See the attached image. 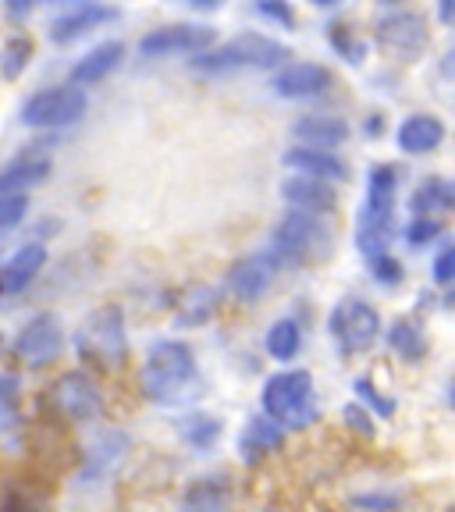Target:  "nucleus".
<instances>
[{"mask_svg":"<svg viewBox=\"0 0 455 512\" xmlns=\"http://www.w3.org/2000/svg\"><path fill=\"white\" fill-rule=\"evenodd\" d=\"M139 388L157 406H182L196 399L200 392V363L192 345L175 342V338H160L150 345L139 367Z\"/></svg>","mask_w":455,"mask_h":512,"instance_id":"obj_1","label":"nucleus"},{"mask_svg":"<svg viewBox=\"0 0 455 512\" xmlns=\"http://www.w3.org/2000/svg\"><path fill=\"white\" fill-rule=\"evenodd\" d=\"M402 168L399 164H374L367 175V200L356 214V246L360 253H388L395 239V196H399Z\"/></svg>","mask_w":455,"mask_h":512,"instance_id":"obj_2","label":"nucleus"},{"mask_svg":"<svg viewBox=\"0 0 455 512\" xmlns=\"http://www.w3.org/2000/svg\"><path fill=\"white\" fill-rule=\"evenodd\" d=\"M264 416L274 420L281 431H306L317 420V388H313V374L303 367L296 370H278L267 377L264 392Z\"/></svg>","mask_w":455,"mask_h":512,"instance_id":"obj_3","label":"nucleus"},{"mask_svg":"<svg viewBox=\"0 0 455 512\" xmlns=\"http://www.w3.org/2000/svg\"><path fill=\"white\" fill-rule=\"evenodd\" d=\"M288 57V47L264 32H242L235 40L210 47L203 54H196L189 61V68L196 75H232L242 68H281Z\"/></svg>","mask_w":455,"mask_h":512,"instance_id":"obj_4","label":"nucleus"},{"mask_svg":"<svg viewBox=\"0 0 455 512\" xmlns=\"http://www.w3.org/2000/svg\"><path fill=\"white\" fill-rule=\"evenodd\" d=\"M267 246L281 256L285 267L313 264V260H328L335 253V235L317 214H303V210H288L274 228Z\"/></svg>","mask_w":455,"mask_h":512,"instance_id":"obj_5","label":"nucleus"},{"mask_svg":"<svg viewBox=\"0 0 455 512\" xmlns=\"http://www.w3.org/2000/svg\"><path fill=\"white\" fill-rule=\"evenodd\" d=\"M374 43L392 61H416L431 47V25L416 8H388L374 22Z\"/></svg>","mask_w":455,"mask_h":512,"instance_id":"obj_6","label":"nucleus"},{"mask_svg":"<svg viewBox=\"0 0 455 512\" xmlns=\"http://www.w3.org/2000/svg\"><path fill=\"white\" fill-rule=\"evenodd\" d=\"M75 349L86 356L96 367H118L128 352V331H125V317H121L118 306H104V310L89 313V320L75 335Z\"/></svg>","mask_w":455,"mask_h":512,"instance_id":"obj_7","label":"nucleus"},{"mask_svg":"<svg viewBox=\"0 0 455 512\" xmlns=\"http://www.w3.org/2000/svg\"><path fill=\"white\" fill-rule=\"evenodd\" d=\"M328 331L342 356H356V352H367L370 345L381 338V313H377V306H370L367 299L345 296L342 303H335V310H331Z\"/></svg>","mask_w":455,"mask_h":512,"instance_id":"obj_8","label":"nucleus"},{"mask_svg":"<svg viewBox=\"0 0 455 512\" xmlns=\"http://www.w3.org/2000/svg\"><path fill=\"white\" fill-rule=\"evenodd\" d=\"M89 96L79 86H50L32 93L22 104V121L29 128H68L86 114Z\"/></svg>","mask_w":455,"mask_h":512,"instance_id":"obj_9","label":"nucleus"},{"mask_svg":"<svg viewBox=\"0 0 455 512\" xmlns=\"http://www.w3.org/2000/svg\"><path fill=\"white\" fill-rule=\"evenodd\" d=\"M47 399L57 413H64L68 420H75V424H93V420L104 416V392H100V384H96L86 370H68V374H61L50 384Z\"/></svg>","mask_w":455,"mask_h":512,"instance_id":"obj_10","label":"nucleus"},{"mask_svg":"<svg viewBox=\"0 0 455 512\" xmlns=\"http://www.w3.org/2000/svg\"><path fill=\"white\" fill-rule=\"evenodd\" d=\"M278 271H285V264H281V256L267 246V249H260V253L239 256V260L228 267V278L224 281H228V292H232L239 303H260V299L271 292V281Z\"/></svg>","mask_w":455,"mask_h":512,"instance_id":"obj_11","label":"nucleus"},{"mask_svg":"<svg viewBox=\"0 0 455 512\" xmlns=\"http://www.w3.org/2000/svg\"><path fill=\"white\" fill-rule=\"evenodd\" d=\"M64 352V328L54 313H36L25 320L22 331L15 335V356L32 370H43Z\"/></svg>","mask_w":455,"mask_h":512,"instance_id":"obj_12","label":"nucleus"},{"mask_svg":"<svg viewBox=\"0 0 455 512\" xmlns=\"http://www.w3.org/2000/svg\"><path fill=\"white\" fill-rule=\"evenodd\" d=\"M217 40V32L210 25H192V22H175L150 29L139 40V54L143 57H175V54H203Z\"/></svg>","mask_w":455,"mask_h":512,"instance_id":"obj_13","label":"nucleus"},{"mask_svg":"<svg viewBox=\"0 0 455 512\" xmlns=\"http://www.w3.org/2000/svg\"><path fill=\"white\" fill-rule=\"evenodd\" d=\"M331 86H335V75L324 64H313V61L281 64L271 79V89L281 100H313V96L328 93Z\"/></svg>","mask_w":455,"mask_h":512,"instance_id":"obj_14","label":"nucleus"},{"mask_svg":"<svg viewBox=\"0 0 455 512\" xmlns=\"http://www.w3.org/2000/svg\"><path fill=\"white\" fill-rule=\"evenodd\" d=\"M118 15H121L118 8H111V4H96V0L75 4V8H68L64 15H57V22L50 25V40H54L57 47H64V43H75V40H82L86 32L114 22Z\"/></svg>","mask_w":455,"mask_h":512,"instance_id":"obj_15","label":"nucleus"},{"mask_svg":"<svg viewBox=\"0 0 455 512\" xmlns=\"http://www.w3.org/2000/svg\"><path fill=\"white\" fill-rule=\"evenodd\" d=\"M47 267V246L43 242H25L15 253L0 264V296H18L32 281L40 278V271Z\"/></svg>","mask_w":455,"mask_h":512,"instance_id":"obj_16","label":"nucleus"},{"mask_svg":"<svg viewBox=\"0 0 455 512\" xmlns=\"http://www.w3.org/2000/svg\"><path fill=\"white\" fill-rule=\"evenodd\" d=\"M281 164L288 171H296V175L306 178H320V182H345L349 178V168H345V160L335 157L328 150H310V146H292V150L281 153Z\"/></svg>","mask_w":455,"mask_h":512,"instance_id":"obj_17","label":"nucleus"},{"mask_svg":"<svg viewBox=\"0 0 455 512\" xmlns=\"http://www.w3.org/2000/svg\"><path fill=\"white\" fill-rule=\"evenodd\" d=\"M125 61V43L121 40H107L100 47H93L86 57L72 64V72H68V86H96V82H104L107 75H114Z\"/></svg>","mask_w":455,"mask_h":512,"instance_id":"obj_18","label":"nucleus"},{"mask_svg":"<svg viewBox=\"0 0 455 512\" xmlns=\"http://www.w3.org/2000/svg\"><path fill=\"white\" fill-rule=\"evenodd\" d=\"M349 121L338 118V114H303L292 125V136L299 139V146H310V150H335L349 139Z\"/></svg>","mask_w":455,"mask_h":512,"instance_id":"obj_19","label":"nucleus"},{"mask_svg":"<svg viewBox=\"0 0 455 512\" xmlns=\"http://www.w3.org/2000/svg\"><path fill=\"white\" fill-rule=\"evenodd\" d=\"M281 200L292 210L320 217L335 207V185L320 182V178H306V175H288L285 182H281Z\"/></svg>","mask_w":455,"mask_h":512,"instance_id":"obj_20","label":"nucleus"},{"mask_svg":"<svg viewBox=\"0 0 455 512\" xmlns=\"http://www.w3.org/2000/svg\"><path fill=\"white\" fill-rule=\"evenodd\" d=\"M178 512H232V480L224 473H207L185 488Z\"/></svg>","mask_w":455,"mask_h":512,"instance_id":"obj_21","label":"nucleus"},{"mask_svg":"<svg viewBox=\"0 0 455 512\" xmlns=\"http://www.w3.org/2000/svg\"><path fill=\"white\" fill-rule=\"evenodd\" d=\"M395 143H399V150L409 153V157L434 153L445 143V121L434 118V114H409L399 125V132H395Z\"/></svg>","mask_w":455,"mask_h":512,"instance_id":"obj_22","label":"nucleus"},{"mask_svg":"<svg viewBox=\"0 0 455 512\" xmlns=\"http://www.w3.org/2000/svg\"><path fill=\"white\" fill-rule=\"evenodd\" d=\"M50 178V157L43 153H22L0 168V196H25L29 189Z\"/></svg>","mask_w":455,"mask_h":512,"instance_id":"obj_23","label":"nucleus"},{"mask_svg":"<svg viewBox=\"0 0 455 512\" xmlns=\"http://www.w3.org/2000/svg\"><path fill=\"white\" fill-rule=\"evenodd\" d=\"M281 445H285V431L267 416H253L239 434V456L246 463H260L267 452H278Z\"/></svg>","mask_w":455,"mask_h":512,"instance_id":"obj_24","label":"nucleus"},{"mask_svg":"<svg viewBox=\"0 0 455 512\" xmlns=\"http://www.w3.org/2000/svg\"><path fill=\"white\" fill-rule=\"evenodd\" d=\"M125 452H128V434H121V431L96 434L93 445H89V452H86V473H82V477H89V480L107 477V473L121 463Z\"/></svg>","mask_w":455,"mask_h":512,"instance_id":"obj_25","label":"nucleus"},{"mask_svg":"<svg viewBox=\"0 0 455 512\" xmlns=\"http://www.w3.org/2000/svg\"><path fill=\"white\" fill-rule=\"evenodd\" d=\"M452 203H455V185L441 175L424 178V182L413 189V196H409V210H413L416 217L445 214V210H452Z\"/></svg>","mask_w":455,"mask_h":512,"instance_id":"obj_26","label":"nucleus"},{"mask_svg":"<svg viewBox=\"0 0 455 512\" xmlns=\"http://www.w3.org/2000/svg\"><path fill=\"white\" fill-rule=\"evenodd\" d=\"M384 338H388V349L406 363H420L427 356V331L413 317H399Z\"/></svg>","mask_w":455,"mask_h":512,"instance_id":"obj_27","label":"nucleus"},{"mask_svg":"<svg viewBox=\"0 0 455 512\" xmlns=\"http://www.w3.org/2000/svg\"><path fill=\"white\" fill-rule=\"evenodd\" d=\"M264 345H267V356L278 363H292L303 349V328H299L296 317H281L274 320L271 328L264 335Z\"/></svg>","mask_w":455,"mask_h":512,"instance_id":"obj_28","label":"nucleus"},{"mask_svg":"<svg viewBox=\"0 0 455 512\" xmlns=\"http://www.w3.org/2000/svg\"><path fill=\"white\" fill-rule=\"evenodd\" d=\"M178 434H182L192 448H210L221 438V420H217L214 413H189L182 424H178Z\"/></svg>","mask_w":455,"mask_h":512,"instance_id":"obj_29","label":"nucleus"},{"mask_svg":"<svg viewBox=\"0 0 455 512\" xmlns=\"http://www.w3.org/2000/svg\"><path fill=\"white\" fill-rule=\"evenodd\" d=\"M29 61H32L29 36H11V40L0 47V75H4V79H18V75L29 68Z\"/></svg>","mask_w":455,"mask_h":512,"instance_id":"obj_30","label":"nucleus"},{"mask_svg":"<svg viewBox=\"0 0 455 512\" xmlns=\"http://www.w3.org/2000/svg\"><path fill=\"white\" fill-rule=\"evenodd\" d=\"M217 310V292H210V288H192L189 292V303L182 306V324H203V320H210Z\"/></svg>","mask_w":455,"mask_h":512,"instance_id":"obj_31","label":"nucleus"},{"mask_svg":"<svg viewBox=\"0 0 455 512\" xmlns=\"http://www.w3.org/2000/svg\"><path fill=\"white\" fill-rule=\"evenodd\" d=\"M352 388H356V399H360V406L367 409V413L374 409V413L384 416V420H388V416H395V399H388V395H384L381 388L370 381V377H360Z\"/></svg>","mask_w":455,"mask_h":512,"instance_id":"obj_32","label":"nucleus"},{"mask_svg":"<svg viewBox=\"0 0 455 512\" xmlns=\"http://www.w3.org/2000/svg\"><path fill=\"white\" fill-rule=\"evenodd\" d=\"M402 235H406V242L413 249H424V246H431V242H438L441 235H445V228H441L438 217H413V221L402 228Z\"/></svg>","mask_w":455,"mask_h":512,"instance_id":"obj_33","label":"nucleus"},{"mask_svg":"<svg viewBox=\"0 0 455 512\" xmlns=\"http://www.w3.org/2000/svg\"><path fill=\"white\" fill-rule=\"evenodd\" d=\"M349 505L356 512H399L402 509V495H399V491H367V495L352 498Z\"/></svg>","mask_w":455,"mask_h":512,"instance_id":"obj_34","label":"nucleus"},{"mask_svg":"<svg viewBox=\"0 0 455 512\" xmlns=\"http://www.w3.org/2000/svg\"><path fill=\"white\" fill-rule=\"evenodd\" d=\"M367 267H370V274H374L377 285H399L402 274H406V271H402V264H399V256H392V249H388V253L370 256Z\"/></svg>","mask_w":455,"mask_h":512,"instance_id":"obj_35","label":"nucleus"},{"mask_svg":"<svg viewBox=\"0 0 455 512\" xmlns=\"http://www.w3.org/2000/svg\"><path fill=\"white\" fill-rule=\"evenodd\" d=\"M29 214V200L25 196H0V235L15 232L18 224Z\"/></svg>","mask_w":455,"mask_h":512,"instance_id":"obj_36","label":"nucleus"},{"mask_svg":"<svg viewBox=\"0 0 455 512\" xmlns=\"http://www.w3.org/2000/svg\"><path fill=\"white\" fill-rule=\"evenodd\" d=\"M431 278L438 288H448L455 281V246L452 242H445V246L438 249V256H434V264H431Z\"/></svg>","mask_w":455,"mask_h":512,"instance_id":"obj_37","label":"nucleus"},{"mask_svg":"<svg viewBox=\"0 0 455 512\" xmlns=\"http://www.w3.org/2000/svg\"><path fill=\"white\" fill-rule=\"evenodd\" d=\"M331 47H335L338 54H342L349 64H360L363 54H367V43H363V40H352V36L342 29V25H335V29H331Z\"/></svg>","mask_w":455,"mask_h":512,"instance_id":"obj_38","label":"nucleus"},{"mask_svg":"<svg viewBox=\"0 0 455 512\" xmlns=\"http://www.w3.org/2000/svg\"><path fill=\"white\" fill-rule=\"evenodd\" d=\"M342 424L349 427V431L363 434V438H374V431H377L374 416H370L360 402H349V406H342Z\"/></svg>","mask_w":455,"mask_h":512,"instance_id":"obj_39","label":"nucleus"},{"mask_svg":"<svg viewBox=\"0 0 455 512\" xmlns=\"http://www.w3.org/2000/svg\"><path fill=\"white\" fill-rule=\"evenodd\" d=\"M256 15L271 18V22L285 25V29H296V8H292V4H281V0H264V4H256Z\"/></svg>","mask_w":455,"mask_h":512,"instance_id":"obj_40","label":"nucleus"},{"mask_svg":"<svg viewBox=\"0 0 455 512\" xmlns=\"http://www.w3.org/2000/svg\"><path fill=\"white\" fill-rule=\"evenodd\" d=\"M18 392H22V381L15 374H0V413H8L15 406Z\"/></svg>","mask_w":455,"mask_h":512,"instance_id":"obj_41","label":"nucleus"},{"mask_svg":"<svg viewBox=\"0 0 455 512\" xmlns=\"http://www.w3.org/2000/svg\"><path fill=\"white\" fill-rule=\"evenodd\" d=\"M381 128H384V118H381V114L367 118V132H370V136H381Z\"/></svg>","mask_w":455,"mask_h":512,"instance_id":"obj_42","label":"nucleus"},{"mask_svg":"<svg viewBox=\"0 0 455 512\" xmlns=\"http://www.w3.org/2000/svg\"><path fill=\"white\" fill-rule=\"evenodd\" d=\"M438 15H441V22H452V15H455V4H452V0H445V4H441Z\"/></svg>","mask_w":455,"mask_h":512,"instance_id":"obj_43","label":"nucleus"},{"mask_svg":"<svg viewBox=\"0 0 455 512\" xmlns=\"http://www.w3.org/2000/svg\"><path fill=\"white\" fill-rule=\"evenodd\" d=\"M25 11H32V4H11V15H25Z\"/></svg>","mask_w":455,"mask_h":512,"instance_id":"obj_44","label":"nucleus"},{"mask_svg":"<svg viewBox=\"0 0 455 512\" xmlns=\"http://www.w3.org/2000/svg\"><path fill=\"white\" fill-rule=\"evenodd\" d=\"M0 345H4V335H0Z\"/></svg>","mask_w":455,"mask_h":512,"instance_id":"obj_45","label":"nucleus"}]
</instances>
